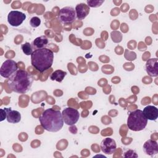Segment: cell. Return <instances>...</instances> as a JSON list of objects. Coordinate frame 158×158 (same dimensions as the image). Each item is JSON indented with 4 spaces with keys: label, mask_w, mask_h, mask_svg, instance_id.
I'll return each mask as SVG.
<instances>
[{
    "label": "cell",
    "mask_w": 158,
    "mask_h": 158,
    "mask_svg": "<svg viewBox=\"0 0 158 158\" xmlns=\"http://www.w3.org/2000/svg\"><path fill=\"white\" fill-rule=\"evenodd\" d=\"M33 81V77L25 70H17L8 80V85L15 93L24 94L31 88Z\"/></svg>",
    "instance_id": "1"
},
{
    "label": "cell",
    "mask_w": 158,
    "mask_h": 158,
    "mask_svg": "<svg viewBox=\"0 0 158 158\" xmlns=\"http://www.w3.org/2000/svg\"><path fill=\"white\" fill-rule=\"evenodd\" d=\"M43 128L50 132H57L61 130L64 125L62 113L53 108L45 110L39 117Z\"/></svg>",
    "instance_id": "2"
},
{
    "label": "cell",
    "mask_w": 158,
    "mask_h": 158,
    "mask_svg": "<svg viewBox=\"0 0 158 158\" xmlns=\"http://www.w3.org/2000/svg\"><path fill=\"white\" fill-rule=\"evenodd\" d=\"M53 60V52L46 48L35 49L31 55V65L41 73L49 69Z\"/></svg>",
    "instance_id": "3"
},
{
    "label": "cell",
    "mask_w": 158,
    "mask_h": 158,
    "mask_svg": "<svg viewBox=\"0 0 158 158\" xmlns=\"http://www.w3.org/2000/svg\"><path fill=\"white\" fill-rule=\"evenodd\" d=\"M148 119L141 110L136 109L129 113L127 125L130 130L134 131L143 130L146 127Z\"/></svg>",
    "instance_id": "4"
},
{
    "label": "cell",
    "mask_w": 158,
    "mask_h": 158,
    "mask_svg": "<svg viewBox=\"0 0 158 158\" xmlns=\"http://www.w3.org/2000/svg\"><path fill=\"white\" fill-rule=\"evenodd\" d=\"M62 115L64 122L67 125H75L80 118V113L77 109L67 107L62 110Z\"/></svg>",
    "instance_id": "5"
},
{
    "label": "cell",
    "mask_w": 158,
    "mask_h": 158,
    "mask_svg": "<svg viewBox=\"0 0 158 158\" xmlns=\"http://www.w3.org/2000/svg\"><path fill=\"white\" fill-rule=\"evenodd\" d=\"M77 15L75 10L72 7H64L59 10V20L63 23H71L75 21Z\"/></svg>",
    "instance_id": "6"
},
{
    "label": "cell",
    "mask_w": 158,
    "mask_h": 158,
    "mask_svg": "<svg viewBox=\"0 0 158 158\" xmlns=\"http://www.w3.org/2000/svg\"><path fill=\"white\" fill-rule=\"evenodd\" d=\"M17 63L15 62L14 60L7 59L2 63L1 67V76L5 78H9L17 70Z\"/></svg>",
    "instance_id": "7"
},
{
    "label": "cell",
    "mask_w": 158,
    "mask_h": 158,
    "mask_svg": "<svg viewBox=\"0 0 158 158\" xmlns=\"http://www.w3.org/2000/svg\"><path fill=\"white\" fill-rule=\"evenodd\" d=\"M26 15L18 10H12L9 12L7 15V22L12 27H18L26 19Z\"/></svg>",
    "instance_id": "8"
},
{
    "label": "cell",
    "mask_w": 158,
    "mask_h": 158,
    "mask_svg": "<svg viewBox=\"0 0 158 158\" xmlns=\"http://www.w3.org/2000/svg\"><path fill=\"white\" fill-rule=\"evenodd\" d=\"M100 148L102 152L110 155L115 152L117 149V144L114 139L107 137L102 140L100 144Z\"/></svg>",
    "instance_id": "9"
},
{
    "label": "cell",
    "mask_w": 158,
    "mask_h": 158,
    "mask_svg": "<svg viewBox=\"0 0 158 158\" xmlns=\"http://www.w3.org/2000/svg\"><path fill=\"white\" fill-rule=\"evenodd\" d=\"M143 151L146 154L154 156L158 153V145L155 140L148 139L143 144Z\"/></svg>",
    "instance_id": "10"
},
{
    "label": "cell",
    "mask_w": 158,
    "mask_h": 158,
    "mask_svg": "<svg viewBox=\"0 0 158 158\" xmlns=\"http://www.w3.org/2000/svg\"><path fill=\"white\" fill-rule=\"evenodd\" d=\"M157 58H151L148 59L145 65L146 71L147 73L151 77H157Z\"/></svg>",
    "instance_id": "11"
},
{
    "label": "cell",
    "mask_w": 158,
    "mask_h": 158,
    "mask_svg": "<svg viewBox=\"0 0 158 158\" xmlns=\"http://www.w3.org/2000/svg\"><path fill=\"white\" fill-rule=\"evenodd\" d=\"M6 111V119L8 122L11 123H19L21 120L20 113L11 108H4Z\"/></svg>",
    "instance_id": "12"
},
{
    "label": "cell",
    "mask_w": 158,
    "mask_h": 158,
    "mask_svg": "<svg viewBox=\"0 0 158 158\" xmlns=\"http://www.w3.org/2000/svg\"><path fill=\"white\" fill-rule=\"evenodd\" d=\"M75 12L78 20H83L89 12V7L84 3H80L76 6Z\"/></svg>",
    "instance_id": "13"
},
{
    "label": "cell",
    "mask_w": 158,
    "mask_h": 158,
    "mask_svg": "<svg viewBox=\"0 0 158 158\" xmlns=\"http://www.w3.org/2000/svg\"><path fill=\"white\" fill-rule=\"evenodd\" d=\"M148 120H156L158 117V109L153 106H148L142 110Z\"/></svg>",
    "instance_id": "14"
},
{
    "label": "cell",
    "mask_w": 158,
    "mask_h": 158,
    "mask_svg": "<svg viewBox=\"0 0 158 158\" xmlns=\"http://www.w3.org/2000/svg\"><path fill=\"white\" fill-rule=\"evenodd\" d=\"M49 43L48 39L45 36H40L36 38L32 42L31 46L34 50L46 48Z\"/></svg>",
    "instance_id": "15"
},
{
    "label": "cell",
    "mask_w": 158,
    "mask_h": 158,
    "mask_svg": "<svg viewBox=\"0 0 158 158\" xmlns=\"http://www.w3.org/2000/svg\"><path fill=\"white\" fill-rule=\"evenodd\" d=\"M66 72H64L62 70H57L51 73L50 76V79L52 81L56 80L58 82H61L64 78V77L66 76Z\"/></svg>",
    "instance_id": "16"
},
{
    "label": "cell",
    "mask_w": 158,
    "mask_h": 158,
    "mask_svg": "<svg viewBox=\"0 0 158 158\" xmlns=\"http://www.w3.org/2000/svg\"><path fill=\"white\" fill-rule=\"evenodd\" d=\"M21 48L23 52L27 56L31 55V54L33 52V49L31 46V44L28 42L25 43L24 44H22L21 46Z\"/></svg>",
    "instance_id": "17"
},
{
    "label": "cell",
    "mask_w": 158,
    "mask_h": 158,
    "mask_svg": "<svg viewBox=\"0 0 158 158\" xmlns=\"http://www.w3.org/2000/svg\"><path fill=\"white\" fill-rule=\"evenodd\" d=\"M104 2V0L99 1V0H95V1H87L86 3L89 7H99L103 2Z\"/></svg>",
    "instance_id": "18"
},
{
    "label": "cell",
    "mask_w": 158,
    "mask_h": 158,
    "mask_svg": "<svg viewBox=\"0 0 158 158\" xmlns=\"http://www.w3.org/2000/svg\"><path fill=\"white\" fill-rule=\"evenodd\" d=\"M30 24L33 28L38 27L41 24V20L38 17H33L30 20Z\"/></svg>",
    "instance_id": "19"
},
{
    "label": "cell",
    "mask_w": 158,
    "mask_h": 158,
    "mask_svg": "<svg viewBox=\"0 0 158 158\" xmlns=\"http://www.w3.org/2000/svg\"><path fill=\"white\" fill-rule=\"evenodd\" d=\"M138 156L136 152L132 149H128L123 154V157H138Z\"/></svg>",
    "instance_id": "20"
},
{
    "label": "cell",
    "mask_w": 158,
    "mask_h": 158,
    "mask_svg": "<svg viewBox=\"0 0 158 158\" xmlns=\"http://www.w3.org/2000/svg\"><path fill=\"white\" fill-rule=\"evenodd\" d=\"M1 121L4 120L6 118V111L4 109H1Z\"/></svg>",
    "instance_id": "21"
}]
</instances>
